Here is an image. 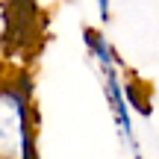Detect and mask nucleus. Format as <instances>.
Segmentation results:
<instances>
[]
</instances>
